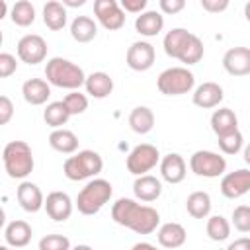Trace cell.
Instances as JSON below:
<instances>
[{
    "mask_svg": "<svg viewBox=\"0 0 250 250\" xmlns=\"http://www.w3.org/2000/svg\"><path fill=\"white\" fill-rule=\"evenodd\" d=\"M223 68L230 76L250 74V49L248 47H230L223 55Z\"/></svg>",
    "mask_w": 250,
    "mask_h": 250,
    "instance_id": "4fadbf2b",
    "label": "cell"
},
{
    "mask_svg": "<svg viewBox=\"0 0 250 250\" xmlns=\"http://www.w3.org/2000/svg\"><path fill=\"white\" fill-rule=\"evenodd\" d=\"M10 18L16 25L20 27H27L35 21V8L29 0H18L12 8H10Z\"/></svg>",
    "mask_w": 250,
    "mask_h": 250,
    "instance_id": "1f68e13d",
    "label": "cell"
},
{
    "mask_svg": "<svg viewBox=\"0 0 250 250\" xmlns=\"http://www.w3.org/2000/svg\"><path fill=\"white\" fill-rule=\"evenodd\" d=\"M154 59H156V53H154V47L148 41L131 43V47L127 49V57H125L127 66L131 70H137V72L148 70L154 64Z\"/></svg>",
    "mask_w": 250,
    "mask_h": 250,
    "instance_id": "8fae6325",
    "label": "cell"
},
{
    "mask_svg": "<svg viewBox=\"0 0 250 250\" xmlns=\"http://www.w3.org/2000/svg\"><path fill=\"white\" fill-rule=\"evenodd\" d=\"M62 102H64V105L68 107L70 115H80V113H84V111L88 109V98H86V94H82L80 90H74V92L66 94Z\"/></svg>",
    "mask_w": 250,
    "mask_h": 250,
    "instance_id": "d590c367",
    "label": "cell"
},
{
    "mask_svg": "<svg viewBox=\"0 0 250 250\" xmlns=\"http://www.w3.org/2000/svg\"><path fill=\"white\" fill-rule=\"evenodd\" d=\"M223 88L217 82H203L195 88V92L191 94L193 105L201 107V109H211L217 107L223 102Z\"/></svg>",
    "mask_w": 250,
    "mask_h": 250,
    "instance_id": "2e32d148",
    "label": "cell"
},
{
    "mask_svg": "<svg viewBox=\"0 0 250 250\" xmlns=\"http://www.w3.org/2000/svg\"><path fill=\"white\" fill-rule=\"evenodd\" d=\"M43 119H45V123H47L49 127H53V129H62V125L70 119V111H68V107L64 105L62 100H61V102H51V104L45 107V111H43Z\"/></svg>",
    "mask_w": 250,
    "mask_h": 250,
    "instance_id": "4dcf8cb0",
    "label": "cell"
},
{
    "mask_svg": "<svg viewBox=\"0 0 250 250\" xmlns=\"http://www.w3.org/2000/svg\"><path fill=\"white\" fill-rule=\"evenodd\" d=\"M131 250H156V246L150 244V242H137Z\"/></svg>",
    "mask_w": 250,
    "mask_h": 250,
    "instance_id": "f6af8a7d",
    "label": "cell"
},
{
    "mask_svg": "<svg viewBox=\"0 0 250 250\" xmlns=\"http://www.w3.org/2000/svg\"><path fill=\"white\" fill-rule=\"evenodd\" d=\"M39 250H72L64 234H47L39 240Z\"/></svg>",
    "mask_w": 250,
    "mask_h": 250,
    "instance_id": "8d00e7d4",
    "label": "cell"
},
{
    "mask_svg": "<svg viewBox=\"0 0 250 250\" xmlns=\"http://www.w3.org/2000/svg\"><path fill=\"white\" fill-rule=\"evenodd\" d=\"M186 209L193 219H205L211 213V197L207 191H191L186 199Z\"/></svg>",
    "mask_w": 250,
    "mask_h": 250,
    "instance_id": "f546056e",
    "label": "cell"
},
{
    "mask_svg": "<svg viewBox=\"0 0 250 250\" xmlns=\"http://www.w3.org/2000/svg\"><path fill=\"white\" fill-rule=\"evenodd\" d=\"M113 193V188L107 180L104 178H94L92 182H88L76 197V207L82 215H96L100 213V209L109 201Z\"/></svg>",
    "mask_w": 250,
    "mask_h": 250,
    "instance_id": "277c9868",
    "label": "cell"
},
{
    "mask_svg": "<svg viewBox=\"0 0 250 250\" xmlns=\"http://www.w3.org/2000/svg\"><path fill=\"white\" fill-rule=\"evenodd\" d=\"M160 162V152L154 145L148 143H141L137 145L129 154H127V170L133 176H145L146 172H150L156 164Z\"/></svg>",
    "mask_w": 250,
    "mask_h": 250,
    "instance_id": "ba28073f",
    "label": "cell"
},
{
    "mask_svg": "<svg viewBox=\"0 0 250 250\" xmlns=\"http://www.w3.org/2000/svg\"><path fill=\"white\" fill-rule=\"evenodd\" d=\"M242 154H244V162L250 166V143L244 146V152H242Z\"/></svg>",
    "mask_w": 250,
    "mask_h": 250,
    "instance_id": "7dc6e473",
    "label": "cell"
},
{
    "mask_svg": "<svg viewBox=\"0 0 250 250\" xmlns=\"http://www.w3.org/2000/svg\"><path fill=\"white\" fill-rule=\"evenodd\" d=\"M84 88H86V94H90L92 98L104 100L113 92V78L107 72L98 70V72H92L86 76Z\"/></svg>",
    "mask_w": 250,
    "mask_h": 250,
    "instance_id": "44dd1931",
    "label": "cell"
},
{
    "mask_svg": "<svg viewBox=\"0 0 250 250\" xmlns=\"http://www.w3.org/2000/svg\"><path fill=\"white\" fill-rule=\"evenodd\" d=\"M70 35L78 43H90L98 35V25L90 16H76L70 23Z\"/></svg>",
    "mask_w": 250,
    "mask_h": 250,
    "instance_id": "484cf974",
    "label": "cell"
},
{
    "mask_svg": "<svg viewBox=\"0 0 250 250\" xmlns=\"http://www.w3.org/2000/svg\"><path fill=\"white\" fill-rule=\"evenodd\" d=\"M4 170L14 180H23L33 172L35 160L31 146L25 141H10L2 150Z\"/></svg>",
    "mask_w": 250,
    "mask_h": 250,
    "instance_id": "3957f363",
    "label": "cell"
},
{
    "mask_svg": "<svg viewBox=\"0 0 250 250\" xmlns=\"http://www.w3.org/2000/svg\"><path fill=\"white\" fill-rule=\"evenodd\" d=\"M111 219L125 227L135 230L137 234H150L156 230L160 223V215L150 205H141L139 201L131 197H119L111 207Z\"/></svg>",
    "mask_w": 250,
    "mask_h": 250,
    "instance_id": "6da1fadb",
    "label": "cell"
},
{
    "mask_svg": "<svg viewBox=\"0 0 250 250\" xmlns=\"http://www.w3.org/2000/svg\"><path fill=\"white\" fill-rule=\"evenodd\" d=\"M45 78L49 84H53L57 88H66L70 92H74L86 84V74H84L82 66H78L76 62H72L68 59H62V57H53L47 61Z\"/></svg>",
    "mask_w": 250,
    "mask_h": 250,
    "instance_id": "7a4b0ae2",
    "label": "cell"
},
{
    "mask_svg": "<svg viewBox=\"0 0 250 250\" xmlns=\"http://www.w3.org/2000/svg\"><path fill=\"white\" fill-rule=\"evenodd\" d=\"M21 96L31 105H43L51 96V86L43 78H29L21 86Z\"/></svg>",
    "mask_w": 250,
    "mask_h": 250,
    "instance_id": "ffe728a7",
    "label": "cell"
},
{
    "mask_svg": "<svg viewBox=\"0 0 250 250\" xmlns=\"http://www.w3.org/2000/svg\"><path fill=\"white\" fill-rule=\"evenodd\" d=\"M211 129L217 137L238 131V117L230 107H219L211 115Z\"/></svg>",
    "mask_w": 250,
    "mask_h": 250,
    "instance_id": "7402d4cb",
    "label": "cell"
},
{
    "mask_svg": "<svg viewBox=\"0 0 250 250\" xmlns=\"http://www.w3.org/2000/svg\"><path fill=\"white\" fill-rule=\"evenodd\" d=\"M189 168L199 178H219L227 170V160L213 150H195L189 156Z\"/></svg>",
    "mask_w": 250,
    "mask_h": 250,
    "instance_id": "52a82bcc",
    "label": "cell"
},
{
    "mask_svg": "<svg viewBox=\"0 0 250 250\" xmlns=\"http://www.w3.org/2000/svg\"><path fill=\"white\" fill-rule=\"evenodd\" d=\"M72 250H94L92 246H88V244H76Z\"/></svg>",
    "mask_w": 250,
    "mask_h": 250,
    "instance_id": "681fc988",
    "label": "cell"
},
{
    "mask_svg": "<svg viewBox=\"0 0 250 250\" xmlns=\"http://www.w3.org/2000/svg\"><path fill=\"white\" fill-rule=\"evenodd\" d=\"M102 168H104V160L96 150H78L76 154L68 156L62 164L64 176L72 182L94 178L102 172Z\"/></svg>",
    "mask_w": 250,
    "mask_h": 250,
    "instance_id": "5b68a950",
    "label": "cell"
},
{
    "mask_svg": "<svg viewBox=\"0 0 250 250\" xmlns=\"http://www.w3.org/2000/svg\"><path fill=\"white\" fill-rule=\"evenodd\" d=\"M43 21L49 29L59 31L66 25V8L59 0H51L43 6Z\"/></svg>",
    "mask_w": 250,
    "mask_h": 250,
    "instance_id": "f1b7e54d",
    "label": "cell"
},
{
    "mask_svg": "<svg viewBox=\"0 0 250 250\" xmlns=\"http://www.w3.org/2000/svg\"><path fill=\"white\" fill-rule=\"evenodd\" d=\"M205 230H207V236H209L211 240L223 242V240H227V238L230 236V223H229L223 215H213V217L207 219Z\"/></svg>",
    "mask_w": 250,
    "mask_h": 250,
    "instance_id": "d6a6232c",
    "label": "cell"
},
{
    "mask_svg": "<svg viewBox=\"0 0 250 250\" xmlns=\"http://www.w3.org/2000/svg\"><path fill=\"white\" fill-rule=\"evenodd\" d=\"M129 125H131V129H133L135 133H139V135L150 133L152 127H154V113H152V109L146 107V105H137V107H133L131 113H129Z\"/></svg>",
    "mask_w": 250,
    "mask_h": 250,
    "instance_id": "83f0119b",
    "label": "cell"
},
{
    "mask_svg": "<svg viewBox=\"0 0 250 250\" xmlns=\"http://www.w3.org/2000/svg\"><path fill=\"white\" fill-rule=\"evenodd\" d=\"M49 145L53 150L62 154H74L78 148V137L70 129H55L49 135Z\"/></svg>",
    "mask_w": 250,
    "mask_h": 250,
    "instance_id": "4316f807",
    "label": "cell"
},
{
    "mask_svg": "<svg viewBox=\"0 0 250 250\" xmlns=\"http://www.w3.org/2000/svg\"><path fill=\"white\" fill-rule=\"evenodd\" d=\"M195 76L188 66H170L162 70L156 78V88L164 96H182L193 90Z\"/></svg>",
    "mask_w": 250,
    "mask_h": 250,
    "instance_id": "8992f818",
    "label": "cell"
},
{
    "mask_svg": "<svg viewBox=\"0 0 250 250\" xmlns=\"http://www.w3.org/2000/svg\"><path fill=\"white\" fill-rule=\"evenodd\" d=\"M227 250H250V238H248V236L236 238L234 242H230V244L227 246Z\"/></svg>",
    "mask_w": 250,
    "mask_h": 250,
    "instance_id": "ee69618b",
    "label": "cell"
},
{
    "mask_svg": "<svg viewBox=\"0 0 250 250\" xmlns=\"http://www.w3.org/2000/svg\"><path fill=\"white\" fill-rule=\"evenodd\" d=\"M84 4V0H62V6L66 8V6H70V8H76V6H82Z\"/></svg>",
    "mask_w": 250,
    "mask_h": 250,
    "instance_id": "bcb514c9",
    "label": "cell"
},
{
    "mask_svg": "<svg viewBox=\"0 0 250 250\" xmlns=\"http://www.w3.org/2000/svg\"><path fill=\"white\" fill-rule=\"evenodd\" d=\"M45 211L53 221L64 223L72 215V199H70V195L64 193V191H51L45 197Z\"/></svg>",
    "mask_w": 250,
    "mask_h": 250,
    "instance_id": "9a60e30c",
    "label": "cell"
},
{
    "mask_svg": "<svg viewBox=\"0 0 250 250\" xmlns=\"http://www.w3.org/2000/svg\"><path fill=\"white\" fill-rule=\"evenodd\" d=\"M33 236V230L29 227L27 221H21V219H16L12 223L6 225L4 229V238H6V244L12 246V248H23L29 244Z\"/></svg>",
    "mask_w": 250,
    "mask_h": 250,
    "instance_id": "d6986e66",
    "label": "cell"
},
{
    "mask_svg": "<svg viewBox=\"0 0 250 250\" xmlns=\"http://www.w3.org/2000/svg\"><path fill=\"white\" fill-rule=\"evenodd\" d=\"M244 18L250 21V0L246 2V6H244Z\"/></svg>",
    "mask_w": 250,
    "mask_h": 250,
    "instance_id": "c3c4849f",
    "label": "cell"
},
{
    "mask_svg": "<svg viewBox=\"0 0 250 250\" xmlns=\"http://www.w3.org/2000/svg\"><path fill=\"white\" fill-rule=\"evenodd\" d=\"M18 57L25 64L43 62L47 57V41L37 33H27L18 41Z\"/></svg>",
    "mask_w": 250,
    "mask_h": 250,
    "instance_id": "30bf717a",
    "label": "cell"
},
{
    "mask_svg": "<svg viewBox=\"0 0 250 250\" xmlns=\"http://www.w3.org/2000/svg\"><path fill=\"white\" fill-rule=\"evenodd\" d=\"M232 225L238 232H250V205H238L232 211Z\"/></svg>",
    "mask_w": 250,
    "mask_h": 250,
    "instance_id": "74e56055",
    "label": "cell"
},
{
    "mask_svg": "<svg viewBox=\"0 0 250 250\" xmlns=\"http://www.w3.org/2000/svg\"><path fill=\"white\" fill-rule=\"evenodd\" d=\"M133 193L139 201H145V203H150V201H156L162 193V184L156 176H150V174H145V176H137V180L133 182Z\"/></svg>",
    "mask_w": 250,
    "mask_h": 250,
    "instance_id": "ac0fdd59",
    "label": "cell"
},
{
    "mask_svg": "<svg viewBox=\"0 0 250 250\" xmlns=\"http://www.w3.org/2000/svg\"><path fill=\"white\" fill-rule=\"evenodd\" d=\"M248 191H250V170L248 168H240V170H234L223 176L221 193L227 199H238Z\"/></svg>",
    "mask_w": 250,
    "mask_h": 250,
    "instance_id": "7c38bea8",
    "label": "cell"
},
{
    "mask_svg": "<svg viewBox=\"0 0 250 250\" xmlns=\"http://www.w3.org/2000/svg\"><path fill=\"white\" fill-rule=\"evenodd\" d=\"M217 143H219V148H221L223 154H236L244 146V137H242L240 131H232L229 135L217 137Z\"/></svg>",
    "mask_w": 250,
    "mask_h": 250,
    "instance_id": "e575fe53",
    "label": "cell"
},
{
    "mask_svg": "<svg viewBox=\"0 0 250 250\" xmlns=\"http://www.w3.org/2000/svg\"><path fill=\"white\" fill-rule=\"evenodd\" d=\"M16 197H18V203L23 211L27 213H37L39 209L45 207V197H43V191L39 189L37 184L33 182H21L16 189Z\"/></svg>",
    "mask_w": 250,
    "mask_h": 250,
    "instance_id": "5bb4252c",
    "label": "cell"
},
{
    "mask_svg": "<svg viewBox=\"0 0 250 250\" xmlns=\"http://www.w3.org/2000/svg\"><path fill=\"white\" fill-rule=\"evenodd\" d=\"M162 27H164V18H162V14L156 12V10H146V12H143L141 16H137V20H135V29H137V33H141V35H145V37H154V35H158V33L162 31Z\"/></svg>",
    "mask_w": 250,
    "mask_h": 250,
    "instance_id": "d4e9b609",
    "label": "cell"
},
{
    "mask_svg": "<svg viewBox=\"0 0 250 250\" xmlns=\"http://www.w3.org/2000/svg\"><path fill=\"white\" fill-rule=\"evenodd\" d=\"M191 35H193V33L188 31V29H184V27H174V29H170V31L164 35V41H162L164 53H166L168 57H172V59H180V55L184 53V49H186V45H188V41H189Z\"/></svg>",
    "mask_w": 250,
    "mask_h": 250,
    "instance_id": "cb8c5ba5",
    "label": "cell"
},
{
    "mask_svg": "<svg viewBox=\"0 0 250 250\" xmlns=\"http://www.w3.org/2000/svg\"><path fill=\"white\" fill-rule=\"evenodd\" d=\"M0 250H12V248H8V246H0Z\"/></svg>",
    "mask_w": 250,
    "mask_h": 250,
    "instance_id": "f907efd6",
    "label": "cell"
},
{
    "mask_svg": "<svg viewBox=\"0 0 250 250\" xmlns=\"http://www.w3.org/2000/svg\"><path fill=\"white\" fill-rule=\"evenodd\" d=\"M156 236H158V244L160 246H164L168 250H174V248H180L186 242L188 232L180 223H164L158 229Z\"/></svg>",
    "mask_w": 250,
    "mask_h": 250,
    "instance_id": "603a6c76",
    "label": "cell"
},
{
    "mask_svg": "<svg viewBox=\"0 0 250 250\" xmlns=\"http://www.w3.org/2000/svg\"><path fill=\"white\" fill-rule=\"evenodd\" d=\"M121 8L123 12L143 14V10L146 8V0H121Z\"/></svg>",
    "mask_w": 250,
    "mask_h": 250,
    "instance_id": "7bdbcfd3",
    "label": "cell"
},
{
    "mask_svg": "<svg viewBox=\"0 0 250 250\" xmlns=\"http://www.w3.org/2000/svg\"><path fill=\"white\" fill-rule=\"evenodd\" d=\"M201 57H203V41L193 33L178 61L184 62V64H195V62L201 61Z\"/></svg>",
    "mask_w": 250,
    "mask_h": 250,
    "instance_id": "836d02e7",
    "label": "cell"
},
{
    "mask_svg": "<svg viewBox=\"0 0 250 250\" xmlns=\"http://www.w3.org/2000/svg\"><path fill=\"white\" fill-rule=\"evenodd\" d=\"M14 115V104L8 96H0V125H6Z\"/></svg>",
    "mask_w": 250,
    "mask_h": 250,
    "instance_id": "ab89813d",
    "label": "cell"
},
{
    "mask_svg": "<svg viewBox=\"0 0 250 250\" xmlns=\"http://www.w3.org/2000/svg\"><path fill=\"white\" fill-rule=\"evenodd\" d=\"M18 70V61L12 53H0V76L8 78Z\"/></svg>",
    "mask_w": 250,
    "mask_h": 250,
    "instance_id": "f35d334b",
    "label": "cell"
},
{
    "mask_svg": "<svg viewBox=\"0 0 250 250\" xmlns=\"http://www.w3.org/2000/svg\"><path fill=\"white\" fill-rule=\"evenodd\" d=\"M201 8L209 14H219L229 8V0H201Z\"/></svg>",
    "mask_w": 250,
    "mask_h": 250,
    "instance_id": "b9f144b4",
    "label": "cell"
},
{
    "mask_svg": "<svg viewBox=\"0 0 250 250\" xmlns=\"http://www.w3.org/2000/svg\"><path fill=\"white\" fill-rule=\"evenodd\" d=\"M94 14L107 31H115L125 25V12L115 0H96Z\"/></svg>",
    "mask_w": 250,
    "mask_h": 250,
    "instance_id": "9c48e42d",
    "label": "cell"
},
{
    "mask_svg": "<svg viewBox=\"0 0 250 250\" xmlns=\"http://www.w3.org/2000/svg\"><path fill=\"white\" fill-rule=\"evenodd\" d=\"M186 160L178 152H170L160 160V176L168 184H180L186 178Z\"/></svg>",
    "mask_w": 250,
    "mask_h": 250,
    "instance_id": "e0dca14e",
    "label": "cell"
},
{
    "mask_svg": "<svg viewBox=\"0 0 250 250\" xmlns=\"http://www.w3.org/2000/svg\"><path fill=\"white\" fill-rule=\"evenodd\" d=\"M158 6H160V12H162V14H170V16H174V14H178V12L184 10L186 0H160Z\"/></svg>",
    "mask_w": 250,
    "mask_h": 250,
    "instance_id": "60d3db41",
    "label": "cell"
}]
</instances>
